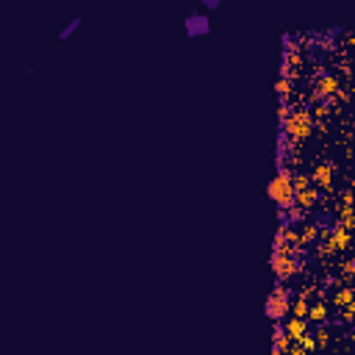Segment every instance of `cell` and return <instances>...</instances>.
<instances>
[{"mask_svg":"<svg viewBox=\"0 0 355 355\" xmlns=\"http://www.w3.org/2000/svg\"><path fill=\"white\" fill-rule=\"evenodd\" d=\"M269 266H272V275L280 283L292 280L303 266V247H272Z\"/></svg>","mask_w":355,"mask_h":355,"instance_id":"1","label":"cell"},{"mask_svg":"<svg viewBox=\"0 0 355 355\" xmlns=\"http://www.w3.org/2000/svg\"><path fill=\"white\" fill-rule=\"evenodd\" d=\"M292 175H294V169H292V167H286V161H280V164H277L275 178H272L269 186H266V194H269V200H275L277 208H289V205L294 203Z\"/></svg>","mask_w":355,"mask_h":355,"instance_id":"2","label":"cell"},{"mask_svg":"<svg viewBox=\"0 0 355 355\" xmlns=\"http://www.w3.org/2000/svg\"><path fill=\"white\" fill-rule=\"evenodd\" d=\"M280 133L292 141H303L313 133V117L308 109H292L289 117L280 122Z\"/></svg>","mask_w":355,"mask_h":355,"instance_id":"3","label":"cell"},{"mask_svg":"<svg viewBox=\"0 0 355 355\" xmlns=\"http://www.w3.org/2000/svg\"><path fill=\"white\" fill-rule=\"evenodd\" d=\"M289 303H292V292L277 280V286L269 292V297H266V303H264L266 319H269V322H283V319L289 316Z\"/></svg>","mask_w":355,"mask_h":355,"instance_id":"4","label":"cell"},{"mask_svg":"<svg viewBox=\"0 0 355 355\" xmlns=\"http://www.w3.org/2000/svg\"><path fill=\"white\" fill-rule=\"evenodd\" d=\"M311 183L319 189L322 194H333V181H336V164L333 161H316L311 167Z\"/></svg>","mask_w":355,"mask_h":355,"instance_id":"5","label":"cell"},{"mask_svg":"<svg viewBox=\"0 0 355 355\" xmlns=\"http://www.w3.org/2000/svg\"><path fill=\"white\" fill-rule=\"evenodd\" d=\"M183 31H186V37L197 39V37H208L211 33V20L208 14H200V11H192V14L183 20Z\"/></svg>","mask_w":355,"mask_h":355,"instance_id":"6","label":"cell"},{"mask_svg":"<svg viewBox=\"0 0 355 355\" xmlns=\"http://www.w3.org/2000/svg\"><path fill=\"white\" fill-rule=\"evenodd\" d=\"M336 222H341L344 228L352 230L355 225V217H352V192L350 189H344V192L339 194V200H336Z\"/></svg>","mask_w":355,"mask_h":355,"instance_id":"7","label":"cell"},{"mask_svg":"<svg viewBox=\"0 0 355 355\" xmlns=\"http://www.w3.org/2000/svg\"><path fill=\"white\" fill-rule=\"evenodd\" d=\"M272 247H300V233L292 222H280L275 233V244Z\"/></svg>","mask_w":355,"mask_h":355,"instance_id":"8","label":"cell"},{"mask_svg":"<svg viewBox=\"0 0 355 355\" xmlns=\"http://www.w3.org/2000/svg\"><path fill=\"white\" fill-rule=\"evenodd\" d=\"M319 200H322V192H319L313 183H308L305 189H297V192H294V203H297L303 211H311Z\"/></svg>","mask_w":355,"mask_h":355,"instance_id":"9","label":"cell"},{"mask_svg":"<svg viewBox=\"0 0 355 355\" xmlns=\"http://www.w3.org/2000/svg\"><path fill=\"white\" fill-rule=\"evenodd\" d=\"M305 330H311V322L305 316H286L283 319V333L289 336V341H297Z\"/></svg>","mask_w":355,"mask_h":355,"instance_id":"10","label":"cell"},{"mask_svg":"<svg viewBox=\"0 0 355 355\" xmlns=\"http://www.w3.org/2000/svg\"><path fill=\"white\" fill-rule=\"evenodd\" d=\"M328 316H330V311H328V303H325L322 297L319 300H308V311H305V319H308L311 325H325L328 322Z\"/></svg>","mask_w":355,"mask_h":355,"instance_id":"11","label":"cell"},{"mask_svg":"<svg viewBox=\"0 0 355 355\" xmlns=\"http://www.w3.org/2000/svg\"><path fill=\"white\" fill-rule=\"evenodd\" d=\"M297 233H300V247L308 250V247H313V244H316V239H319V222L303 220V228H300Z\"/></svg>","mask_w":355,"mask_h":355,"instance_id":"12","label":"cell"},{"mask_svg":"<svg viewBox=\"0 0 355 355\" xmlns=\"http://www.w3.org/2000/svg\"><path fill=\"white\" fill-rule=\"evenodd\" d=\"M352 300H355V294H352V289H350V286H336V292L330 294V305H333L336 311H339L341 305L352 303Z\"/></svg>","mask_w":355,"mask_h":355,"instance_id":"13","label":"cell"},{"mask_svg":"<svg viewBox=\"0 0 355 355\" xmlns=\"http://www.w3.org/2000/svg\"><path fill=\"white\" fill-rule=\"evenodd\" d=\"M81 25H84V17H81V14H78V17H73V20H69L67 25L61 28V31H58V42H67L69 37H75V31H78Z\"/></svg>","mask_w":355,"mask_h":355,"instance_id":"14","label":"cell"},{"mask_svg":"<svg viewBox=\"0 0 355 355\" xmlns=\"http://www.w3.org/2000/svg\"><path fill=\"white\" fill-rule=\"evenodd\" d=\"M275 92H277V97H280V100H286V103H289V97H292V92H294V81L286 78V75H280L277 84H275Z\"/></svg>","mask_w":355,"mask_h":355,"instance_id":"15","label":"cell"},{"mask_svg":"<svg viewBox=\"0 0 355 355\" xmlns=\"http://www.w3.org/2000/svg\"><path fill=\"white\" fill-rule=\"evenodd\" d=\"M311 333H313V341H316V350H325L330 344V330L325 325H316V330H311Z\"/></svg>","mask_w":355,"mask_h":355,"instance_id":"16","label":"cell"},{"mask_svg":"<svg viewBox=\"0 0 355 355\" xmlns=\"http://www.w3.org/2000/svg\"><path fill=\"white\" fill-rule=\"evenodd\" d=\"M305 311H308V300L305 297H292V303H289V313L292 316H305Z\"/></svg>","mask_w":355,"mask_h":355,"instance_id":"17","label":"cell"},{"mask_svg":"<svg viewBox=\"0 0 355 355\" xmlns=\"http://www.w3.org/2000/svg\"><path fill=\"white\" fill-rule=\"evenodd\" d=\"M352 272H355V261H344V264H341V275H339L341 286H352Z\"/></svg>","mask_w":355,"mask_h":355,"instance_id":"18","label":"cell"},{"mask_svg":"<svg viewBox=\"0 0 355 355\" xmlns=\"http://www.w3.org/2000/svg\"><path fill=\"white\" fill-rule=\"evenodd\" d=\"M297 344L303 347L305 352H316V341H313V333H311V330H305V333L300 336V339H297Z\"/></svg>","mask_w":355,"mask_h":355,"instance_id":"19","label":"cell"},{"mask_svg":"<svg viewBox=\"0 0 355 355\" xmlns=\"http://www.w3.org/2000/svg\"><path fill=\"white\" fill-rule=\"evenodd\" d=\"M341 316H339V322L341 325H352V319H355V303H347V305H341Z\"/></svg>","mask_w":355,"mask_h":355,"instance_id":"20","label":"cell"},{"mask_svg":"<svg viewBox=\"0 0 355 355\" xmlns=\"http://www.w3.org/2000/svg\"><path fill=\"white\" fill-rule=\"evenodd\" d=\"M220 3H222V0H200V6H203L205 11H211V9H220Z\"/></svg>","mask_w":355,"mask_h":355,"instance_id":"21","label":"cell"}]
</instances>
